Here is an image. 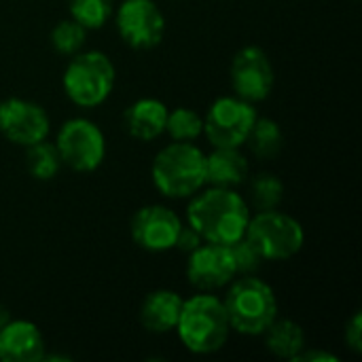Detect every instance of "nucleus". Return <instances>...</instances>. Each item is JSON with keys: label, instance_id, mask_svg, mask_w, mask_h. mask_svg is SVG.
<instances>
[{"label": "nucleus", "instance_id": "16", "mask_svg": "<svg viewBox=\"0 0 362 362\" xmlns=\"http://www.w3.org/2000/svg\"><path fill=\"white\" fill-rule=\"evenodd\" d=\"M168 106L157 98L136 100L123 115V125L127 134L136 140L151 142L165 132Z\"/></svg>", "mask_w": 362, "mask_h": 362}, {"label": "nucleus", "instance_id": "7", "mask_svg": "<svg viewBox=\"0 0 362 362\" xmlns=\"http://www.w3.org/2000/svg\"><path fill=\"white\" fill-rule=\"evenodd\" d=\"M257 117L250 102L238 95H223L210 104L204 117V134L212 146L242 148Z\"/></svg>", "mask_w": 362, "mask_h": 362}, {"label": "nucleus", "instance_id": "13", "mask_svg": "<svg viewBox=\"0 0 362 362\" xmlns=\"http://www.w3.org/2000/svg\"><path fill=\"white\" fill-rule=\"evenodd\" d=\"M182 221L168 206L151 204L140 208L129 225L132 240L136 246L148 252H165L176 246Z\"/></svg>", "mask_w": 362, "mask_h": 362}, {"label": "nucleus", "instance_id": "6", "mask_svg": "<svg viewBox=\"0 0 362 362\" xmlns=\"http://www.w3.org/2000/svg\"><path fill=\"white\" fill-rule=\"evenodd\" d=\"M244 238L265 261H288L303 248L305 231L297 218L276 208L250 216Z\"/></svg>", "mask_w": 362, "mask_h": 362}, {"label": "nucleus", "instance_id": "23", "mask_svg": "<svg viewBox=\"0 0 362 362\" xmlns=\"http://www.w3.org/2000/svg\"><path fill=\"white\" fill-rule=\"evenodd\" d=\"M250 197H252V206L259 212L276 210L284 199V185L274 174H259L250 182Z\"/></svg>", "mask_w": 362, "mask_h": 362}, {"label": "nucleus", "instance_id": "11", "mask_svg": "<svg viewBox=\"0 0 362 362\" xmlns=\"http://www.w3.org/2000/svg\"><path fill=\"white\" fill-rule=\"evenodd\" d=\"M49 129L51 123L40 104L23 98H8L0 102V134L8 142L28 148L47 140Z\"/></svg>", "mask_w": 362, "mask_h": 362}, {"label": "nucleus", "instance_id": "19", "mask_svg": "<svg viewBox=\"0 0 362 362\" xmlns=\"http://www.w3.org/2000/svg\"><path fill=\"white\" fill-rule=\"evenodd\" d=\"M246 144L250 146L252 155H257L259 159H274L280 155V151L284 146V134L274 119L257 117V121L246 138Z\"/></svg>", "mask_w": 362, "mask_h": 362}, {"label": "nucleus", "instance_id": "3", "mask_svg": "<svg viewBox=\"0 0 362 362\" xmlns=\"http://www.w3.org/2000/svg\"><path fill=\"white\" fill-rule=\"evenodd\" d=\"M231 331L248 337H259L278 318V299L274 288L252 276L233 278L223 299Z\"/></svg>", "mask_w": 362, "mask_h": 362}, {"label": "nucleus", "instance_id": "4", "mask_svg": "<svg viewBox=\"0 0 362 362\" xmlns=\"http://www.w3.org/2000/svg\"><path fill=\"white\" fill-rule=\"evenodd\" d=\"M151 176L161 195L193 197L206 187V155L193 142H172L155 155Z\"/></svg>", "mask_w": 362, "mask_h": 362}, {"label": "nucleus", "instance_id": "12", "mask_svg": "<svg viewBox=\"0 0 362 362\" xmlns=\"http://www.w3.org/2000/svg\"><path fill=\"white\" fill-rule=\"evenodd\" d=\"M238 276L233 255L229 246L204 242L193 252H189L187 261V278L202 293H214L231 284Z\"/></svg>", "mask_w": 362, "mask_h": 362}, {"label": "nucleus", "instance_id": "25", "mask_svg": "<svg viewBox=\"0 0 362 362\" xmlns=\"http://www.w3.org/2000/svg\"><path fill=\"white\" fill-rule=\"evenodd\" d=\"M231 255H233V263H235V272L238 276H252L261 269V265L265 263V259L261 257V252L246 240H238L235 244L229 246Z\"/></svg>", "mask_w": 362, "mask_h": 362}, {"label": "nucleus", "instance_id": "27", "mask_svg": "<svg viewBox=\"0 0 362 362\" xmlns=\"http://www.w3.org/2000/svg\"><path fill=\"white\" fill-rule=\"evenodd\" d=\"M346 344L350 346L352 352H362V316L361 312H356L350 322L346 325Z\"/></svg>", "mask_w": 362, "mask_h": 362}, {"label": "nucleus", "instance_id": "20", "mask_svg": "<svg viewBox=\"0 0 362 362\" xmlns=\"http://www.w3.org/2000/svg\"><path fill=\"white\" fill-rule=\"evenodd\" d=\"M62 165H64L62 157H59L57 146L53 142L40 140V142L28 146L25 168H28L32 178H36V180H51V178L57 176Z\"/></svg>", "mask_w": 362, "mask_h": 362}, {"label": "nucleus", "instance_id": "26", "mask_svg": "<svg viewBox=\"0 0 362 362\" xmlns=\"http://www.w3.org/2000/svg\"><path fill=\"white\" fill-rule=\"evenodd\" d=\"M202 244H204V238L191 225H182L180 231H178V238H176V246L174 248H180L182 252H193Z\"/></svg>", "mask_w": 362, "mask_h": 362}, {"label": "nucleus", "instance_id": "8", "mask_svg": "<svg viewBox=\"0 0 362 362\" xmlns=\"http://www.w3.org/2000/svg\"><path fill=\"white\" fill-rule=\"evenodd\" d=\"M62 163L74 172H93L106 157V140L102 129L83 117L66 121L55 140Z\"/></svg>", "mask_w": 362, "mask_h": 362}, {"label": "nucleus", "instance_id": "24", "mask_svg": "<svg viewBox=\"0 0 362 362\" xmlns=\"http://www.w3.org/2000/svg\"><path fill=\"white\" fill-rule=\"evenodd\" d=\"M85 38H87V28H83L72 17L59 21L51 30V36H49L51 47L57 53H62V55H74V53H78L83 49V45H85Z\"/></svg>", "mask_w": 362, "mask_h": 362}, {"label": "nucleus", "instance_id": "10", "mask_svg": "<svg viewBox=\"0 0 362 362\" xmlns=\"http://www.w3.org/2000/svg\"><path fill=\"white\" fill-rule=\"evenodd\" d=\"M276 83L274 66L269 55L257 47H244L233 55L231 62V87L238 98L255 104L269 98Z\"/></svg>", "mask_w": 362, "mask_h": 362}, {"label": "nucleus", "instance_id": "22", "mask_svg": "<svg viewBox=\"0 0 362 362\" xmlns=\"http://www.w3.org/2000/svg\"><path fill=\"white\" fill-rule=\"evenodd\" d=\"M68 11L74 21L87 30L102 28L112 15V0H68Z\"/></svg>", "mask_w": 362, "mask_h": 362}, {"label": "nucleus", "instance_id": "17", "mask_svg": "<svg viewBox=\"0 0 362 362\" xmlns=\"http://www.w3.org/2000/svg\"><path fill=\"white\" fill-rule=\"evenodd\" d=\"M248 176V159L240 148L214 146L210 155H206V185L235 189Z\"/></svg>", "mask_w": 362, "mask_h": 362}, {"label": "nucleus", "instance_id": "15", "mask_svg": "<svg viewBox=\"0 0 362 362\" xmlns=\"http://www.w3.org/2000/svg\"><path fill=\"white\" fill-rule=\"evenodd\" d=\"M182 297L174 291L159 288L144 297L140 305V325L155 335H163L176 329L180 310H182Z\"/></svg>", "mask_w": 362, "mask_h": 362}, {"label": "nucleus", "instance_id": "2", "mask_svg": "<svg viewBox=\"0 0 362 362\" xmlns=\"http://www.w3.org/2000/svg\"><path fill=\"white\" fill-rule=\"evenodd\" d=\"M176 333L193 354H214L223 350L231 335V325L223 301L210 293L182 301Z\"/></svg>", "mask_w": 362, "mask_h": 362}, {"label": "nucleus", "instance_id": "14", "mask_svg": "<svg viewBox=\"0 0 362 362\" xmlns=\"http://www.w3.org/2000/svg\"><path fill=\"white\" fill-rule=\"evenodd\" d=\"M45 358V337L30 320H11L0 331V361L38 362Z\"/></svg>", "mask_w": 362, "mask_h": 362}, {"label": "nucleus", "instance_id": "21", "mask_svg": "<svg viewBox=\"0 0 362 362\" xmlns=\"http://www.w3.org/2000/svg\"><path fill=\"white\" fill-rule=\"evenodd\" d=\"M165 132L174 142H193L204 134V119L191 108H176L168 110Z\"/></svg>", "mask_w": 362, "mask_h": 362}, {"label": "nucleus", "instance_id": "5", "mask_svg": "<svg viewBox=\"0 0 362 362\" xmlns=\"http://www.w3.org/2000/svg\"><path fill=\"white\" fill-rule=\"evenodd\" d=\"M115 64L102 51L74 53L64 72V91L76 106L93 108L108 100L115 87Z\"/></svg>", "mask_w": 362, "mask_h": 362}, {"label": "nucleus", "instance_id": "1", "mask_svg": "<svg viewBox=\"0 0 362 362\" xmlns=\"http://www.w3.org/2000/svg\"><path fill=\"white\" fill-rule=\"evenodd\" d=\"M187 221L204 242L231 246L246 235L250 210L235 189L210 187L193 195L187 208Z\"/></svg>", "mask_w": 362, "mask_h": 362}, {"label": "nucleus", "instance_id": "18", "mask_svg": "<svg viewBox=\"0 0 362 362\" xmlns=\"http://www.w3.org/2000/svg\"><path fill=\"white\" fill-rule=\"evenodd\" d=\"M265 348L284 361H293L305 348V333L301 325L288 318H276L265 329Z\"/></svg>", "mask_w": 362, "mask_h": 362}, {"label": "nucleus", "instance_id": "28", "mask_svg": "<svg viewBox=\"0 0 362 362\" xmlns=\"http://www.w3.org/2000/svg\"><path fill=\"white\" fill-rule=\"evenodd\" d=\"M295 361H305V362H337L339 358L337 356H333V354H329V352H322V350H301L295 358H293V362Z\"/></svg>", "mask_w": 362, "mask_h": 362}, {"label": "nucleus", "instance_id": "9", "mask_svg": "<svg viewBox=\"0 0 362 362\" xmlns=\"http://www.w3.org/2000/svg\"><path fill=\"white\" fill-rule=\"evenodd\" d=\"M117 32L132 49H153L163 40L165 17L153 0H123L117 11Z\"/></svg>", "mask_w": 362, "mask_h": 362}, {"label": "nucleus", "instance_id": "29", "mask_svg": "<svg viewBox=\"0 0 362 362\" xmlns=\"http://www.w3.org/2000/svg\"><path fill=\"white\" fill-rule=\"evenodd\" d=\"M11 320H13V316H11V310H8L6 305H2V303H0V331H2V329H4V327L11 322Z\"/></svg>", "mask_w": 362, "mask_h": 362}]
</instances>
